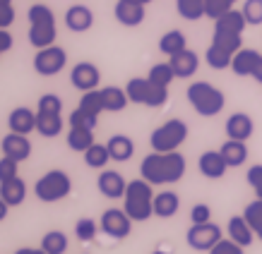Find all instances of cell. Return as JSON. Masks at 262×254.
<instances>
[{"mask_svg":"<svg viewBox=\"0 0 262 254\" xmlns=\"http://www.w3.org/2000/svg\"><path fill=\"white\" fill-rule=\"evenodd\" d=\"M0 197L8 201L10 207H19L24 199H27V183L22 177H10L5 183H0Z\"/></svg>","mask_w":262,"mask_h":254,"instance_id":"cell-22","label":"cell"},{"mask_svg":"<svg viewBox=\"0 0 262 254\" xmlns=\"http://www.w3.org/2000/svg\"><path fill=\"white\" fill-rule=\"evenodd\" d=\"M10 48H12V34L8 29H0V56L8 53Z\"/></svg>","mask_w":262,"mask_h":254,"instance_id":"cell-48","label":"cell"},{"mask_svg":"<svg viewBox=\"0 0 262 254\" xmlns=\"http://www.w3.org/2000/svg\"><path fill=\"white\" fill-rule=\"evenodd\" d=\"M168 63H171V67H173V72H176V80H188V77H192V74L198 72L200 58L195 50L185 48V50H181L178 56L168 58Z\"/></svg>","mask_w":262,"mask_h":254,"instance_id":"cell-17","label":"cell"},{"mask_svg":"<svg viewBox=\"0 0 262 254\" xmlns=\"http://www.w3.org/2000/svg\"><path fill=\"white\" fill-rule=\"evenodd\" d=\"M205 60L212 70H226V67H231V63H233V53L222 46H216V43H209L205 50Z\"/></svg>","mask_w":262,"mask_h":254,"instance_id":"cell-30","label":"cell"},{"mask_svg":"<svg viewBox=\"0 0 262 254\" xmlns=\"http://www.w3.org/2000/svg\"><path fill=\"white\" fill-rule=\"evenodd\" d=\"M72 192V180L70 175L60 170V168H53L48 170L46 175H41L36 185H34V194L36 199L46 201V204H53V201H60Z\"/></svg>","mask_w":262,"mask_h":254,"instance_id":"cell-6","label":"cell"},{"mask_svg":"<svg viewBox=\"0 0 262 254\" xmlns=\"http://www.w3.org/2000/svg\"><path fill=\"white\" fill-rule=\"evenodd\" d=\"M36 132L41 137H58L63 132V118L60 113H43V111H36Z\"/></svg>","mask_w":262,"mask_h":254,"instance_id":"cell-24","label":"cell"},{"mask_svg":"<svg viewBox=\"0 0 262 254\" xmlns=\"http://www.w3.org/2000/svg\"><path fill=\"white\" fill-rule=\"evenodd\" d=\"M8 127L10 132H15V135H29L36 130V113L32 108H15V111L10 113L8 118Z\"/></svg>","mask_w":262,"mask_h":254,"instance_id":"cell-19","label":"cell"},{"mask_svg":"<svg viewBox=\"0 0 262 254\" xmlns=\"http://www.w3.org/2000/svg\"><path fill=\"white\" fill-rule=\"evenodd\" d=\"M212 221V209L209 204H195L190 209V223H209Z\"/></svg>","mask_w":262,"mask_h":254,"instance_id":"cell-44","label":"cell"},{"mask_svg":"<svg viewBox=\"0 0 262 254\" xmlns=\"http://www.w3.org/2000/svg\"><path fill=\"white\" fill-rule=\"evenodd\" d=\"M181 209V197L176 192H159L154 194V216L159 218H171Z\"/></svg>","mask_w":262,"mask_h":254,"instance_id":"cell-25","label":"cell"},{"mask_svg":"<svg viewBox=\"0 0 262 254\" xmlns=\"http://www.w3.org/2000/svg\"><path fill=\"white\" fill-rule=\"evenodd\" d=\"M243 249H246V247H241L238 242H233L231 238H224L209 249V254H246Z\"/></svg>","mask_w":262,"mask_h":254,"instance_id":"cell-43","label":"cell"},{"mask_svg":"<svg viewBox=\"0 0 262 254\" xmlns=\"http://www.w3.org/2000/svg\"><path fill=\"white\" fill-rule=\"evenodd\" d=\"M41 249L46 254H65L68 252V235L63 231H48L41 238Z\"/></svg>","mask_w":262,"mask_h":254,"instance_id":"cell-34","label":"cell"},{"mask_svg":"<svg viewBox=\"0 0 262 254\" xmlns=\"http://www.w3.org/2000/svg\"><path fill=\"white\" fill-rule=\"evenodd\" d=\"M198 168H200V173L205 175V177H209V180H219V177H224V173L229 170L222 151H212V149L205 151V154H200Z\"/></svg>","mask_w":262,"mask_h":254,"instance_id":"cell-16","label":"cell"},{"mask_svg":"<svg viewBox=\"0 0 262 254\" xmlns=\"http://www.w3.org/2000/svg\"><path fill=\"white\" fill-rule=\"evenodd\" d=\"M185 139H188V125L181 118H171L149 135V146H151V151L171 154V151H178V146Z\"/></svg>","mask_w":262,"mask_h":254,"instance_id":"cell-5","label":"cell"},{"mask_svg":"<svg viewBox=\"0 0 262 254\" xmlns=\"http://www.w3.org/2000/svg\"><path fill=\"white\" fill-rule=\"evenodd\" d=\"M255 238H257V240H262V223H260V225H257V228H255Z\"/></svg>","mask_w":262,"mask_h":254,"instance_id":"cell-51","label":"cell"},{"mask_svg":"<svg viewBox=\"0 0 262 254\" xmlns=\"http://www.w3.org/2000/svg\"><path fill=\"white\" fill-rule=\"evenodd\" d=\"M147 5H140V3H130V0H118L116 8H113V15L123 27H140L144 22V15H147Z\"/></svg>","mask_w":262,"mask_h":254,"instance_id":"cell-15","label":"cell"},{"mask_svg":"<svg viewBox=\"0 0 262 254\" xmlns=\"http://www.w3.org/2000/svg\"><path fill=\"white\" fill-rule=\"evenodd\" d=\"M15 254H46V252H43L41 247H39V249H34V247H19Z\"/></svg>","mask_w":262,"mask_h":254,"instance_id":"cell-50","label":"cell"},{"mask_svg":"<svg viewBox=\"0 0 262 254\" xmlns=\"http://www.w3.org/2000/svg\"><path fill=\"white\" fill-rule=\"evenodd\" d=\"M65 65H68V53H65V48L56 46V43L48 48H39V53L34 58V70L41 77H56L58 72L65 70Z\"/></svg>","mask_w":262,"mask_h":254,"instance_id":"cell-7","label":"cell"},{"mask_svg":"<svg viewBox=\"0 0 262 254\" xmlns=\"http://www.w3.org/2000/svg\"><path fill=\"white\" fill-rule=\"evenodd\" d=\"M111 161V154H108V146L106 144H92L87 151H84V163L94 170H103Z\"/></svg>","mask_w":262,"mask_h":254,"instance_id":"cell-33","label":"cell"},{"mask_svg":"<svg viewBox=\"0 0 262 254\" xmlns=\"http://www.w3.org/2000/svg\"><path fill=\"white\" fill-rule=\"evenodd\" d=\"M185 96H188V104L202 118H214L226 106L224 91L216 89L214 84H209V82H192L190 87H188V91H185Z\"/></svg>","mask_w":262,"mask_h":254,"instance_id":"cell-4","label":"cell"},{"mask_svg":"<svg viewBox=\"0 0 262 254\" xmlns=\"http://www.w3.org/2000/svg\"><path fill=\"white\" fill-rule=\"evenodd\" d=\"M15 22V8L12 5H3L0 8V29H8Z\"/></svg>","mask_w":262,"mask_h":254,"instance_id":"cell-47","label":"cell"},{"mask_svg":"<svg viewBox=\"0 0 262 254\" xmlns=\"http://www.w3.org/2000/svg\"><path fill=\"white\" fill-rule=\"evenodd\" d=\"M29 43H32L36 50L39 48H48L56 43V15L53 10L43 5V3H36L29 8Z\"/></svg>","mask_w":262,"mask_h":254,"instance_id":"cell-2","label":"cell"},{"mask_svg":"<svg viewBox=\"0 0 262 254\" xmlns=\"http://www.w3.org/2000/svg\"><path fill=\"white\" fill-rule=\"evenodd\" d=\"M205 3L207 0H176V10H178V15L183 19H188V22H198L202 19L205 15Z\"/></svg>","mask_w":262,"mask_h":254,"instance_id":"cell-35","label":"cell"},{"mask_svg":"<svg viewBox=\"0 0 262 254\" xmlns=\"http://www.w3.org/2000/svg\"><path fill=\"white\" fill-rule=\"evenodd\" d=\"M241 10H243V17L248 24H253V27L262 24V0H246Z\"/></svg>","mask_w":262,"mask_h":254,"instance_id":"cell-40","label":"cell"},{"mask_svg":"<svg viewBox=\"0 0 262 254\" xmlns=\"http://www.w3.org/2000/svg\"><path fill=\"white\" fill-rule=\"evenodd\" d=\"M185 156L178 154V151H171V154H159L154 151L149 156H144L142 163H140V175L154 187L159 185H173L178 183L183 175H185Z\"/></svg>","mask_w":262,"mask_h":254,"instance_id":"cell-1","label":"cell"},{"mask_svg":"<svg viewBox=\"0 0 262 254\" xmlns=\"http://www.w3.org/2000/svg\"><path fill=\"white\" fill-rule=\"evenodd\" d=\"M229 238L233 242H238L241 247H250L255 240V231L250 228V223L246 221V216H231L229 218Z\"/></svg>","mask_w":262,"mask_h":254,"instance_id":"cell-21","label":"cell"},{"mask_svg":"<svg viewBox=\"0 0 262 254\" xmlns=\"http://www.w3.org/2000/svg\"><path fill=\"white\" fill-rule=\"evenodd\" d=\"M94 144V130H84V127H70V132H68V146L72 151H84L89 149Z\"/></svg>","mask_w":262,"mask_h":254,"instance_id":"cell-32","label":"cell"},{"mask_svg":"<svg viewBox=\"0 0 262 254\" xmlns=\"http://www.w3.org/2000/svg\"><path fill=\"white\" fill-rule=\"evenodd\" d=\"M0 149H3V156L15 159L17 163H22V161H27L32 156V142L27 139V135H15V132H10V135L3 137Z\"/></svg>","mask_w":262,"mask_h":254,"instance_id":"cell-13","label":"cell"},{"mask_svg":"<svg viewBox=\"0 0 262 254\" xmlns=\"http://www.w3.org/2000/svg\"><path fill=\"white\" fill-rule=\"evenodd\" d=\"M212 43H216V46H222V48H226V50H231L233 56H236L241 48H243V39H241L238 34H219V32H214Z\"/></svg>","mask_w":262,"mask_h":254,"instance_id":"cell-39","label":"cell"},{"mask_svg":"<svg viewBox=\"0 0 262 254\" xmlns=\"http://www.w3.org/2000/svg\"><path fill=\"white\" fill-rule=\"evenodd\" d=\"M149 89H151V82L147 80V77H133V80L125 84V91H127L130 104H137V106H147Z\"/></svg>","mask_w":262,"mask_h":254,"instance_id":"cell-29","label":"cell"},{"mask_svg":"<svg viewBox=\"0 0 262 254\" xmlns=\"http://www.w3.org/2000/svg\"><path fill=\"white\" fill-rule=\"evenodd\" d=\"M101 233H106L113 240H125L133 231V218L125 214V209H106L101 214Z\"/></svg>","mask_w":262,"mask_h":254,"instance_id":"cell-9","label":"cell"},{"mask_svg":"<svg viewBox=\"0 0 262 254\" xmlns=\"http://www.w3.org/2000/svg\"><path fill=\"white\" fill-rule=\"evenodd\" d=\"M96 187H99V192H101L103 197L123 199L125 197V190H127V183H125V177H123L118 170H106V168H103L101 173H99Z\"/></svg>","mask_w":262,"mask_h":254,"instance_id":"cell-12","label":"cell"},{"mask_svg":"<svg viewBox=\"0 0 262 254\" xmlns=\"http://www.w3.org/2000/svg\"><path fill=\"white\" fill-rule=\"evenodd\" d=\"M185 240H188V245H190L192 249L209 252V249L224 238H222V228H219L216 223L209 221V223H192L188 235H185Z\"/></svg>","mask_w":262,"mask_h":254,"instance_id":"cell-8","label":"cell"},{"mask_svg":"<svg viewBox=\"0 0 262 254\" xmlns=\"http://www.w3.org/2000/svg\"><path fill=\"white\" fill-rule=\"evenodd\" d=\"M151 254H168V252H164V249H157V252H151Z\"/></svg>","mask_w":262,"mask_h":254,"instance_id":"cell-55","label":"cell"},{"mask_svg":"<svg viewBox=\"0 0 262 254\" xmlns=\"http://www.w3.org/2000/svg\"><path fill=\"white\" fill-rule=\"evenodd\" d=\"M147 80L151 84H159V87H168L171 82L176 80V72L171 67V63H159V65H151L149 74H147Z\"/></svg>","mask_w":262,"mask_h":254,"instance_id":"cell-36","label":"cell"},{"mask_svg":"<svg viewBox=\"0 0 262 254\" xmlns=\"http://www.w3.org/2000/svg\"><path fill=\"white\" fill-rule=\"evenodd\" d=\"M224 130H226V137H229V139L248 142V139L253 137V132H255V122H253V118H250L248 113H233V115H229Z\"/></svg>","mask_w":262,"mask_h":254,"instance_id":"cell-14","label":"cell"},{"mask_svg":"<svg viewBox=\"0 0 262 254\" xmlns=\"http://www.w3.org/2000/svg\"><path fill=\"white\" fill-rule=\"evenodd\" d=\"M130 3H140V5H149L151 0H130Z\"/></svg>","mask_w":262,"mask_h":254,"instance_id":"cell-53","label":"cell"},{"mask_svg":"<svg viewBox=\"0 0 262 254\" xmlns=\"http://www.w3.org/2000/svg\"><path fill=\"white\" fill-rule=\"evenodd\" d=\"M101 96H103V108L108 113H120L125 111V106L130 104L127 98V91L120 87H103L101 89Z\"/></svg>","mask_w":262,"mask_h":254,"instance_id":"cell-28","label":"cell"},{"mask_svg":"<svg viewBox=\"0 0 262 254\" xmlns=\"http://www.w3.org/2000/svg\"><path fill=\"white\" fill-rule=\"evenodd\" d=\"M99 231H101V225L94 223V218H80V221L75 223V235H77V240H82V242H92Z\"/></svg>","mask_w":262,"mask_h":254,"instance_id":"cell-37","label":"cell"},{"mask_svg":"<svg viewBox=\"0 0 262 254\" xmlns=\"http://www.w3.org/2000/svg\"><path fill=\"white\" fill-rule=\"evenodd\" d=\"M36 111H43V113H63V101L60 96L56 94H43L36 104Z\"/></svg>","mask_w":262,"mask_h":254,"instance_id":"cell-42","label":"cell"},{"mask_svg":"<svg viewBox=\"0 0 262 254\" xmlns=\"http://www.w3.org/2000/svg\"><path fill=\"white\" fill-rule=\"evenodd\" d=\"M8 211H10V204H8V201H5L3 197H0V223L8 218Z\"/></svg>","mask_w":262,"mask_h":254,"instance_id":"cell-49","label":"cell"},{"mask_svg":"<svg viewBox=\"0 0 262 254\" xmlns=\"http://www.w3.org/2000/svg\"><path fill=\"white\" fill-rule=\"evenodd\" d=\"M151 187L154 185H149L144 177L127 183L125 197H123V209H125V214L133 221L142 223L154 214V192H151Z\"/></svg>","mask_w":262,"mask_h":254,"instance_id":"cell-3","label":"cell"},{"mask_svg":"<svg viewBox=\"0 0 262 254\" xmlns=\"http://www.w3.org/2000/svg\"><path fill=\"white\" fill-rule=\"evenodd\" d=\"M238 0H207L205 3V15L209 19H219L222 15H226L229 10H233Z\"/></svg>","mask_w":262,"mask_h":254,"instance_id":"cell-38","label":"cell"},{"mask_svg":"<svg viewBox=\"0 0 262 254\" xmlns=\"http://www.w3.org/2000/svg\"><path fill=\"white\" fill-rule=\"evenodd\" d=\"M106 146H108L111 161H118V163L127 161L133 154H135V144H133V139L127 135H113L111 139L106 142Z\"/></svg>","mask_w":262,"mask_h":254,"instance_id":"cell-26","label":"cell"},{"mask_svg":"<svg viewBox=\"0 0 262 254\" xmlns=\"http://www.w3.org/2000/svg\"><path fill=\"white\" fill-rule=\"evenodd\" d=\"M246 177H248V185H250L253 190H255V187H260V185H262V163H255V166L248 168Z\"/></svg>","mask_w":262,"mask_h":254,"instance_id":"cell-46","label":"cell"},{"mask_svg":"<svg viewBox=\"0 0 262 254\" xmlns=\"http://www.w3.org/2000/svg\"><path fill=\"white\" fill-rule=\"evenodd\" d=\"M231 70L238 77H253L257 84H262V53H257L255 48H241L233 56Z\"/></svg>","mask_w":262,"mask_h":254,"instance_id":"cell-10","label":"cell"},{"mask_svg":"<svg viewBox=\"0 0 262 254\" xmlns=\"http://www.w3.org/2000/svg\"><path fill=\"white\" fill-rule=\"evenodd\" d=\"M70 82L75 89H80L82 94L84 91H92V89H99V82H101V72L94 63H77L70 72Z\"/></svg>","mask_w":262,"mask_h":254,"instance_id":"cell-11","label":"cell"},{"mask_svg":"<svg viewBox=\"0 0 262 254\" xmlns=\"http://www.w3.org/2000/svg\"><path fill=\"white\" fill-rule=\"evenodd\" d=\"M65 24H68V29L75 34L89 32L92 24H94V12H92L87 5H72V8H68V12H65Z\"/></svg>","mask_w":262,"mask_h":254,"instance_id":"cell-18","label":"cell"},{"mask_svg":"<svg viewBox=\"0 0 262 254\" xmlns=\"http://www.w3.org/2000/svg\"><path fill=\"white\" fill-rule=\"evenodd\" d=\"M70 127H84V130H96V125H99V118H92V115H87L84 111H80V108H75V111L70 113Z\"/></svg>","mask_w":262,"mask_h":254,"instance_id":"cell-41","label":"cell"},{"mask_svg":"<svg viewBox=\"0 0 262 254\" xmlns=\"http://www.w3.org/2000/svg\"><path fill=\"white\" fill-rule=\"evenodd\" d=\"M80 111H84L87 115L92 118H99L106 108H103V96H101V89H92V91H84L80 96Z\"/></svg>","mask_w":262,"mask_h":254,"instance_id":"cell-31","label":"cell"},{"mask_svg":"<svg viewBox=\"0 0 262 254\" xmlns=\"http://www.w3.org/2000/svg\"><path fill=\"white\" fill-rule=\"evenodd\" d=\"M3 5H12V0H0V8H3Z\"/></svg>","mask_w":262,"mask_h":254,"instance_id":"cell-54","label":"cell"},{"mask_svg":"<svg viewBox=\"0 0 262 254\" xmlns=\"http://www.w3.org/2000/svg\"><path fill=\"white\" fill-rule=\"evenodd\" d=\"M255 197L262 199V185H260V187H255Z\"/></svg>","mask_w":262,"mask_h":254,"instance_id":"cell-52","label":"cell"},{"mask_svg":"<svg viewBox=\"0 0 262 254\" xmlns=\"http://www.w3.org/2000/svg\"><path fill=\"white\" fill-rule=\"evenodd\" d=\"M248 27L246 17H243V10H229L226 15H222L219 19H214V32L219 34H238L243 36V29Z\"/></svg>","mask_w":262,"mask_h":254,"instance_id":"cell-20","label":"cell"},{"mask_svg":"<svg viewBox=\"0 0 262 254\" xmlns=\"http://www.w3.org/2000/svg\"><path fill=\"white\" fill-rule=\"evenodd\" d=\"M219 151H222V156L229 168H238L248 161V146L246 142H238V139H226Z\"/></svg>","mask_w":262,"mask_h":254,"instance_id":"cell-23","label":"cell"},{"mask_svg":"<svg viewBox=\"0 0 262 254\" xmlns=\"http://www.w3.org/2000/svg\"><path fill=\"white\" fill-rule=\"evenodd\" d=\"M185 48H188V41H185V34H183L181 29H171V32H166L159 39V50L166 58L178 56V53L185 50Z\"/></svg>","mask_w":262,"mask_h":254,"instance_id":"cell-27","label":"cell"},{"mask_svg":"<svg viewBox=\"0 0 262 254\" xmlns=\"http://www.w3.org/2000/svg\"><path fill=\"white\" fill-rule=\"evenodd\" d=\"M17 163L15 159H8V156H3L0 159V183H5L10 177H17Z\"/></svg>","mask_w":262,"mask_h":254,"instance_id":"cell-45","label":"cell"}]
</instances>
